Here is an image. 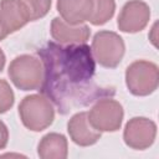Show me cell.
<instances>
[{"instance_id":"obj_1","label":"cell","mask_w":159,"mask_h":159,"mask_svg":"<svg viewBox=\"0 0 159 159\" xmlns=\"http://www.w3.org/2000/svg\"><path fill=\"white\" fill-rule=\"evenodd\" d=\"M43 66L41 93L46 96L61 114L94 103L103 97H113L114 87L96 83V61L86 43L50 41L37 50Z\"/></svg>"},{"instance_id":"obj_2","label":"cell","mask_w":159,"mask_h":159,"mask_svg":"<svg viewBox=\"0 0 159 159\" xmlns=\"http://www.w3.org/2000/svg\"><path fill=\"white\" fill-rule=\"evenodd\" d=\"M19 116L27 129L41 132L53 123L55 109L52 102L42 93L30 94L20 102Z\"/></svg>"},{"instance_id":"obj_3","label":"cell","mask_w":159,"mask_h":159,"mask_svg":"<svg viewBox=\"0 0 159 159\" xmlns=\"http://www.w3.org/2000/svg\"><path fill=\"white\" fill-rule=\"evenodd\" d=\"M9 77L21 91L39 89L43 78V66L41 60L31 55H20L9 65Z\"/></svg>"},{"instance_id":"obj_4","label":"cell","mask_w":159,"mask_h":159,"mask_svg":"<svg viewBox=\"0 0 159 159\" xmlns=\"http://www.w3.org/2000/svg\"><path fill=\"white\" fill-rule=\"evenodd\" d=\"M125 84L134 96L145 97L152 94L159 84L158 66L145 60L134 61L125 70Z\"/></svg>"},{"instance_id":"obj_5","label":"cell","mask_w":159,"mask_h":159,"mask_svg":"<svg viewBox=\"0 0 159 159\" xmlns=\"http://www.w3.org/2000/svg\"><path fill=\"white\" fill-rule=\"evenodd\" d=\"M91 51L94 61L102 67L116 68L124 56L125 45L117 32L102 30L93 36Z\"/></svg>"},{"instance_id":"obj_6","label":"cell","mask_w":159,"mask_h":159,"mask_svg":"<svg viewBox=\"0 0 159 159\" xmlns=\"http://www.w3.org/2000/svg\"><path fill=\"white\" fill-rule=\"evenodd\" d=\"M87 116L94 129L99 132H117L122 125L124 111L118 101L112 99V97H103L94 102Z\"/></svg>"},{"instance_id":"obj_7","label":"cell","mask_w":159,"mask_h":159,"mask_svg":"<svg viewBox=\"0 0 159 159\" xmlns=\"http://www.w3.org/2000/svg\"><path fill=\"white\" fill-rule=\"evenodd\" d=\"M157 137V124L145 117H134L124 127L123 139L127 147L144 150L153 145Z\"/></svg>"},{"instance_id":"obj_8","label":"cell","mask_w":159,"mask_h":159,"mask_svg":"<svg viewBox=\"0 0 159 159\" xmlns=\"http://www.w3.org/2000/svg\"><path fill=\"white\" fill-rule=\"evenodd\" d=\"M150 7L142 0H130L122 7L117 25L122 32L135 34L142 31L149 22Z\"/></svg>"},{"instance_id":"obj_9","label":"cell","mask_w":159,"mask_h":159,"mask_svg":"<svg viewBox=\"0 0 159 159\" xmlns=\"http://www.w3.org/2000/svg\"><path fill=\"white\" fill-rule=\"evenodd\" d=\"M67 132L71 140L80 147L93 145L102 137V132L94 129L89 123L87 112H78L72 116L67 123Z\"/></svg>"},{"instance_id":"obj_10","label":"cell","mask_w":159,"mask_h":159,"mask_svg":"<svg viewBox=\"0 0 159 159\" xmlns=\"http://www.w3.org/2000/svg\"><path fill=\"white\" fill-rule=\"evenodd\" d=\"M29 21L27 12L19 0L0 1V27L6 35L16 32Z\"/></svg>"},{"instance_id":"obj_11","label":"cell","mask_w":159,"mask_h":159,"mask_svg":"<svg viewBox=\"0 0 159 159\" xmlns=\"http://www.w3.org/2000/svg\"><path fill=\"white\" fill-rule=\"evenodd\" d=\"M50 31L52 39L61 45L84 43L91 36V30L87 25H70L61 17L52 20Z\"/></svg>"},{"instance_id":"obj_12","label":"cell","mask_w":159,"mask_h":159,"mask_svg":"<svg viewBox=\"0 0 159 159\" xmlns=\"http://www.w3.org/2000/svg\"><path fill=\"white\" fill-rule=\"evenodd\" d=\"M93 10V0H57V11L61 19L70 25H81L88 21Z\"/></svg>"},{"instance_id":"obj_13","label":"cell","mask_w":159,"mask_h":159,"mask_svg":"<svg viewBox=\"0 0 159 159\" xmlns=\"http://www.w3.org/2000/svg\"><path fill=\"white\" fill-rule=\"evenodd\" d=\"M37 155L41 159H66L68 143L63 134L48 133L43 135L37 145Z\"/></svg>"},{"instance_id":"obj_14","label":"cell","mask_w":159,"mask_h":159,"mask_svg":"<svg viewBox=\"0 0 159 159\" xmlns=\"http://www.w3.org/2000/svg\"><path fill=\"white\" fill-rule=\"evenodd\" d=\"M116 11L114 0H93V10L89 17V22L94 26L104 25L109 21Z\"/></svg>"},{"instance_id":"obj_15","label":"cell","mask_w":159,"mask_h":159,"mask_svg":"<svg viewBox=\"0 0 159 159\" xmlns=\"http://www.w3.org/2000/svg\"><path fill=\"white\" fill-rule=\"evenodd\" d=\"M25 7L30 21H36L47 15L51 7V0H19Z\"/></svg>"},{"instance_id":"obj_16","label":"cell","mask_w":159,"mask_h":159,"mask_svg":"<svg viewBox=\"0 0 159 159\" xmlns=\"http://www.w3.org/2000/svg\"><path fill=\"white\" fill-rule=\"evenodd\" d=\"M15 102L14 92L5 80H0V114L7 112Z\"/></svg>"},{"instance_id":"obj_17","label":"cell","mask_w":159,"mask_h":159,"mask_svg":"<svg viewBox=\"0 0 159 159\" xmlns=\"http://www.w3.org/2000/svg\"><path fill=\"white\" fill-rule=\"evenodd\" d=\"M7 142H9V129L6 124L2 120H0V150L5 149Z\"/></svg>"},{"instance_id":"obj_18","label":"cell","mask_w":159,"mask_h":159,"mask_svg":"<svg viewBox=\"0 0 159 159\" xmlns=\"http://www.w3.org/2000/svg\"><path fill=\"white\" fill-rule=\"evenodd\" d=\"M5 61H6V58H5V53H4L2 50L0 48V72L2 71V68H4V66H5Z\"/></svg>"},{"instance_id":"obj_19","label":"cell","mask_w":159,"mask_h":159,"mask_svg":"<svg viewBox=\"0 0 159 159\" xmlns=\"http://www.w3.org/2000/svg\"><path fill=\"white\" fill-rule=\"evenodd\" d=\"M6 36H7V35H6V34H5V32L1 30V27H0V41H2V40L6 37Z\"/></svg>"}]
</instances>
